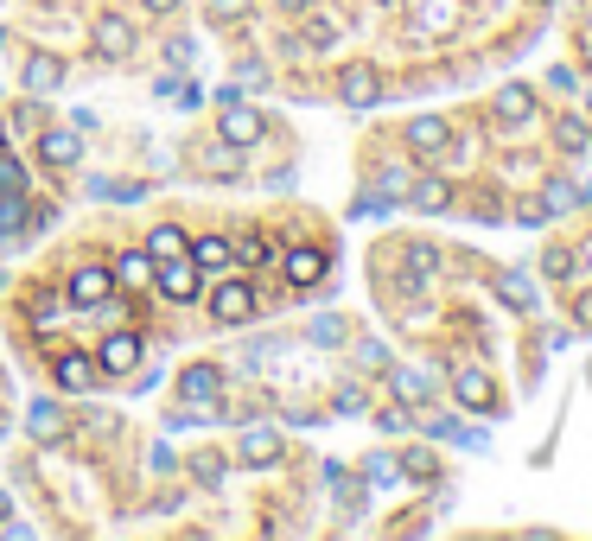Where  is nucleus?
Wrapping results in <instances>:
<instances>
[{"instance_id":"34","label":"nucleus","mask_w":592,"mask_h":541,"mask_svg":"<svg viewBox=\"0 0 592 541\" xmlns=\"http://www.w3.org/2000/svg\"><path fill=\"white\" fill-rule=\"evenodd\" d=\"M408 268H414V281H427V274H433V249H427V242H414V249H408Z\"/></svg>"},{"instance_id":"13","label":"nucleus","mask_w":592,"mask_h":541,"mask_svg":"<svg viewBox=\"0 0 592 541\" xmlns=\"http://www.w3.org/2000/svg\"><path fill=\"white\" fill-rule=\"evenodd\" d=\"M408 147L414 153H446L452 147V128L440 115H421V121H408Z\"/></svg>"},{"instance_id":"4","label":"nucleus","mask_w":592,"mask_h":541,"mask_svg":"<svg viewBox=\"0 0 592 541\" xmlns=\"http://www.w3.org/2000/svg\"><path fill=\"white\" fill-rule=\"evenodd\" d=\"M338 96L351 102V109H376V96H382L376 64H344V71H338Z\"/></svg>"},{"instance_id":"10","label":"nucleus","mask_w":592,"mask_h":541,"mask_svg":"<svg viewBox=\"0 0 592 541\" xmlns=\"http://www.w3.org/2000/svg\"><path fill=\"white\" fill-rule=\"evenodd\" d=\"M274 459H281V433H274V427H249V433H242L236 465H274Z\"/></svg>"},{"instance_id":"29","label":"nucleus","mask_w":592,"mask_h":541,"mask_svg":"<svg viewBox=\"0 0 592 541\" xmlns=\"http://www.w3.org/2000/svg\"><path fill=\"white\" fill-rule=\"evenodd\" d=\"M236 255H242V261H255V268H268V261H274V242H268V236H249Z\"/></svg>"},{"instance_id":"22","label":"nucleus","mask_w":592,"mask_h":541,"mask_svg":"<svg viewBox=\"0 0 592 541\" xmlns=\"http://www.w3.org/2000/svg\"><path fill=\"white\" fill-rule=\"evenodd\" d=\"M497 293H503L510 306H522V312L535 306V287H529V274H503V281H497Z\"/></svg>"},{"instance_id":"23","label":"nucleus","mask_w":592,"mask_h":541,"mask_svg":"<svg viewBox=\"0 0 592 541\" xmlns=\"http://www.w3.org/2000/svg\"><path fill=\"white\" fill-rule=\"evenodd\" d=\"M554 141H561V153H586L592 134H586V121H580V115H567L561 128H554Z\"/></svg>"},{"instance_id":"9","label":"nucleus","mask_w":592,"mask_h":541,"mask_svg":"<svg viewBox=\"0 0 592 541\" xmlns=\"http://www.w3.org/2000/svg\"><path fill=\"white\" fill-rule=\"evenodd\" d=\"M102 363H96V370H109V376H128L134 370V363H141V338H134V331H115V338L109 344H102V351H96Z\"/></svg>"},{"instance_id":"28","label":"nucleus","mask_w":592,"mask_h":541,"mask_svg":"<svg viewBox=\"0 0 592 541\" xmlns=\"http://www.w3.org/2000/svg\"><path fill=\"white\" fill-rule=\"evenodd\" d=\"M191 478H198V484H223V452H198V459H191Z\"/></svg>"},{"instance_id":"38","label":"nucleus","mask_w":592,"mask_h":541,"mask_svg":"<svg viewBox=\"0 0 592 541\" xmlns=\"http://www.w3.org/2000/svg\"><path fill=\"white\" fill-rule=\"evenodd\" d=\"M516 223H522V230H542V223H548V204H522Z\"/></svg>"},{"instance_id":"37","label":"nucleus","mask_w":592,"mask_h":541,"mask_svg":"<svg viewBox=\"0 0 592 541\" xmlns=\"http://www.w3.org/2000/svg\"><path fill=\"white\" fill-rule=\"evenodd\" d=\"M363 408H370V395H363V389H338V414H363Z\"/></svg>"},{"instance_id":"41","label":"nucleus","mask_w":592,"mask_h":541,"mask_svg":"<svg viewBox=\"0 0 592 541\" xmlns=\"http://www.w3.org/2000/svg\"><path fill=\"white\" fill-rule=\"evenodd\" d=\"M0 185H7V191H20V185H26V172L13 166V160H0Z\"/></svg>"},{"instance_id":"11","label":"nucleus","mask_w":592,"mask_h":541,"mask_svg":"<svg viewBox=\"0 0 592 541\" xmlns=\"http://www.w3.org/2000/svg\"><path fill=\"white\" fill-rule=\"evenodd\" d=\"M39 160L64 172V166H77V160H83V141H77L71 128H45V141H39Z\"/></svg>"},{"instance_id":"14","label":"nucleus","mask_w":592,"mask_h":541,"mask_svg":"<svg viewBox=\"0 0 592 541\" xmlns=\"http://www.w3.org/2000/svg\"><path fill=\"white\" fill-rule=\"evenodd\" d=\"M281 274H287L293 287H312V281H325V255H319V249H287Z\"/></svg>"},{"instance_id":"3","label":"nucleus","mask_w":592,"mask_h":541,"mask_svg":"<svg viewBox=\"0 0 592 541\" xmlns=\"http://www.w3.org/2000/svg\"><path fill=\"white\" fill-rule=\"evenodd\" d=\"M71 300H77V306H90V312H102V306L115 300V268H102V261L77 268V274H71Z\"/></svg>"},{"instance_id":"32","label":"nucleus","mask_w":592,"mask_h":541,"mask_svg":"<svg viewBox=\"0 0 592 541\" xmlns=\"http://www.w3.org/2000/svg\"><path fill=\"white\" fill-rule=\"evenodd\" d=\"M13 230H20V191L0 198V236H13Z\"/></svg>"},{"instance_id":"17","label":"nucleus","mask_w":592,"mask_h":541,"mask_svg":"<svg viewBox=\"0 0 592 541\" xmlns=\"http://www.w3.org/2000/svg\"><path fill=\"white\" fill-rule=\"evenodd\" d=\"M529 115H535V96L522 90V83H510V90L497 96V121H503V128H522Z\"/></svg>"},{"instance_id":"19","label":"nucleus","mask_w":592,"mask_h":541,"mask_svg":"<svg viewBox=\"0 0 592 541\" xmlns=\"http://www.w3.org/2000/svg\"><path fill=\"white\" fill-rule=\"evenodd\" d=\"M115 287H153V261L147 255H121L115 261Z\"/></svg>"},{"instance_id":"43","label":"nucleus","mask_w":592,"mask_h":541,"mask_svg":"<svg viewBox=\"0 0 592 541\" xmlns=\"http://www.w3.org/2000/svg\"><path fill=\"white\" fill-rule=\"evenodd\" d=\"M7 516H13V497H7V491H0V529H7Z\"/></svg>"},{"instance_id":"39","label":"nucleus","mask_w":592,"mask_h":541,"mask_svg":"<svg viewBox=\"0 0 592 541\" xmlns=\"http://www.w3.org/2000/svg\"><path fill=\"white\" fill-rule=\"evenodd\" d=\"M338 338H344L338 319H319V325H312V344H338Z\"/></svg>"},{"instance_id":"2","label":"nucleus","mask_w":592,"mask_h":541,"mask_svg":"<svg viewBox=\"0 0 592 541\" xmlns=\"http://www.w3.org/2000/svg\"><path fill=\"white\" fill-rule=\"evenodd\" d=\"M452 395H459V408H472V414H497V382L484 376L478 363L452 370Z\"/></svg>"},{"instance_id":"18","label":"nucleus","mask_w":592,"mask_h":541,"mask_svg":"<svg viewBox=\"0 0 592 541\" xmlns=\"http://www.w3.org/2000/svg\"><path fill=\"white\" fill-rule=\"evenodd\" d=\"M191 242H185V230L179 223H153V236H147V255L153 261H166V255H185Z\"/></svg>"},{"instance_id":"25","label":"nucleus","mask_w":592,"mask_h":541,"mask_svg":"<svg viewBox=\"0 0 592 541\" xmlns=\"http://www.w3.org/2000/svg\"><path fill=\"white\" fill-rule=\"evenodd\" d=\"M427 389H433V382L421 370H395V395H402V401H427Z\"/></svg>"},{"instance_id":"45","label":"nucleus","mask_w":592,"mask_h":541,"mask_svg":"<svg viewBox=\"0 0 592 541\" xmlns=\"http://www.w3.org/2000/svg\"><path fill=\"white\" fill-rule=\"evenodd\" d=\"M147 7H153V13H172V7H179V0H147Z\"/></svg>"},{"instance_id":"21","label":"nucleus","mask_w":592,"mask_h":541,"mask_svg":"<svg viewBox=\"0 0 592 541\" xmlns=\"http://www.w3.org/2000/svg\"><path fill=\"white\" fill-rule=\"evenodd\" d=\"M446 204H452L446 179H421V185H414V211H446Z\"/></svg>"},{"instance_id":"8","label":"nucleus","mask_w":592,"mask_h":541,"mask_svg":"<svg viewBox=\"0 0 592 541\" xmlns=\"http://www.w3.org/2000/svg\"><path fill=\"white\" fill-rule=\"evenodd\" d=\"M96 51H102V58H109V64L134 58V26L121 20V13H102V20H96Z\"/></svg>"},{"instance_id":"12","label":"nucleus","mask_w":592,"mask_h":541,"mask_svg":"<svg viewBox=\"0 0 592 541\" xmlns=\"http://www.w3.org/2000/svg\"><path fill=\"white\" fill-rule=\"evenodd\" d=\"M64 83V58H51V51H32L26 58V90L32 96H51Z\"/></svg>"},{"instance_id":"33","label":"nucleus","mask_w":592,"mask_h":541,"mask_svg":"<svg viewBox=\"0 0 592 541\" xmlns=\"http://www.w3.org/2000/svg\"><path fill=\"white\" fill-rule=\"evenodd\" d=\"M351 211H357V217H382V211H389V191H363Z\"/></svg>"},{"instance_id":"6","label":"nucleus","mask_w":592,"mask_h":541,"mask_svg":"<svg viewBox=\"0 0 592 541\" xmlns=\"http://www.w3.org/2000/svg\"><path fill=\"white\" fill-rule=\"evenodd\" d=\"M153 281H160L166 300H191V293H198V261H191V255H166L160 268H153Z\"/></svg>"},{"instance_id":"27","label":"nucleus","mask_w":592,"mask_h":541,"mask_svg":"<svg viewBox=\"0 0 592 541\" xmlns=\"http://www.w3.org/2000/svg\"><path fill=\"white\" fill-rule=\"evenodd\" d=\"M332 39H338V20H325V13H312V20H306V45H312V51H325Z\"/></svg>"},{"instance_id":"24","label":"nucleus","mask_w":592,"mask_h":541,"mask_svg":"<svg viewBox=\"0 0 592 541\" xmlns=\"http://www.w3.org/2000/svg\"><path fill=\"white\" fill-rule=\"evenodd\" d=\"M542 204H548V217H554V211H573V204H580V185H567V179H554V185L542 191Z\"/></svg>"},{"instance_id":"30","label":"nucleus","mask_w":592,"mask_h":541,"mask_svg":"<svg viewBox=\"0 0 592 541\" xmlns=\"http://www.w3.org/2000/svg\"><path fill=\"white\" fill-rule=\"evenodd\" d=\"M204 7H211V20H223V26H230V20H242V13L255 7V0H204Z\"/></svg>"},{"instance_id":"26","label":"nucleus","mask_w":592,"mask_h":541,"mask_svg":"<svg viewBox=\"0 0 592 541\" xmlns=\"http://www.w3.org/2000/svg\"><path fill=\"white\" fill-rule=\"evenodd\" d=\"M452 13H459L452 0H427V7H421V32H446V26H452Z\"/></svg>"},{"instance_id":"20","label":"nucleus","mask_w":592,"mask_h":541,"mask_svg":"<svg viewBox=\"0 0 592 541\" xmlns=\"http://www.w3.org/2000/svg\"><path fill=\"white\" fill-rule=\"evenodd\" d=\"M191 261H198V268H223V261H230L236 249H230V242H223V236H204V242H191V249H185Z\"/></svg>"},{"instance_id":"44","label":"nucleus","mask_w":592,"mask_h":541,"mask_svg":"<svg viewBox=\"0 0 592 541\" xmlns=\"http://www.w3.org/2000/svg\"><path fill=\"white\" fill-rule=\"evenodd\" d=\"M274 7H287V13H300V7H312V0H274Z\"/></svg>"},{"instance_id":"31","label":"nucleus","mask_w":592,"mask_h":541,"mask_svg":"<svg viewBox=\"0 0 592 541\" xmlns=\"http://www.w3.org/2000/svg\"><path fill=\"white\" fill-rule=\"evenodd\" d=\"M370 478H376V484H395V478H402V465H395V452H376V459H370Z\"/></svg>"},{"instance_id":"1","label":"nucleus","mask_w":592,"mask_h":541,"mask_svg":"<svg viewBox=\"0 0 592 541\" xmlns=\"http://www.w3.org/2000/svg\"><path fill=\"white\" fill-rule=\"evenodd\" d=\"M255 306H261V300H255L249 281H223V287L211 293V319H217V325H249Z\"/></svg>"},{"instance_id":"42","label":"nucleus","mask_w":592,"mask_h":541,"mask_svg":"<svg viewBox=\"0 0 592 541\" xmlns=\"http://www.w3.org/2000/svg\"><path fill=\"white\" fill-rule=\"evenodd\" d=\"M408 471L414 478H433V452H408Z\"/></svg>"},{"instance_id":"15","label":"nucleus","mask_w":592,"mask_h":541,"mask_svg":"<svg viewBox=\"0 0 592 541\" xmlns=\"http://www.w3.org/2000/svg\"><path fill=\"white\" fill-rule=\"evenodd\" d=\"M96 382V357L90 351H64L58 357V389H90Z\"/></svg>"},{"instance_id":"7","label":"nucleus","mask_w":592,"mask_h":541,"mask_svg":"<svg viewBox=\"0 0 592 541\" xmlns=\"http://www.w3.org/2000/svg\"><path fill=\"white\" fill-rule=\"evenodd\" d=\"M179 395H185V408H211V401L223 395V370L217 363H191V370L179 376Z\"/></svg>"},{"instance_id":"5","label":"nucleus","mask_w":592,"mask_h":541,"mask_svg":"<svg viewBox=\"0 0 592 541\" xmlns=\"http://www.w3.org/2000/svg\"><path fill=\"white\" fill-rule=\"evenodd\" d=\"M261 128H268V121H261L242 96L223 102V141H230V147H255V141H261Z\"/></svg>"},{"instance_id":"35","label":"nucleus","mask_w":592,"mask_h":541,"mask_svg":"<svg viewBox=\"0 0 592 541\" xmlns=\"http://www.w3.org/2000/svg\"><path fill=\"white\" fill-rule=\"evenodd\" d=\"M357 363H363V370H382V363H389V351H382L376 338H363V344H357Z\"/></svg>"},{"instance_id":"40","label":"nucleus","mask_w":592,"mask_h":541,"mask_svg":"<svg viewBox=\"0 0 592 541\" xmlns=\"http://www.w3.org/2000/svg\"><path fill=\"white\" fill-rule=\"evenodd\" d=\"M548 83H554V90H561V96H567V90H580V77H573L567 64H554V71H548Z\"/></svg>"},{"instance_id":"36","label":"nucleus","mask_w":592,"mask_h":541,"mask_svg":"<svg viewBox=\"0 0 592 541\" xmlns=\"http://www.w3.org/2000/svg\"><path fill=\"white\" fill-rule=\"evenodd\" d=\"M211 172H217V179H236V147H230V141L211 153Z\"/></svg>"},{"instance_id":"16","label":"nucleus","mask_w":592,"mask_h":541,"mask_svg":"<svg viewBox=\"0 0 592 541\" xmlns=\"http://www.w3.org/2000/svg\"><path fill=\"white\" fill-rule=\"evenodd\" d=\"M26 427H32V440H64V408L58 401H32V414H26Z\"/></svg>"}]
</instances>
